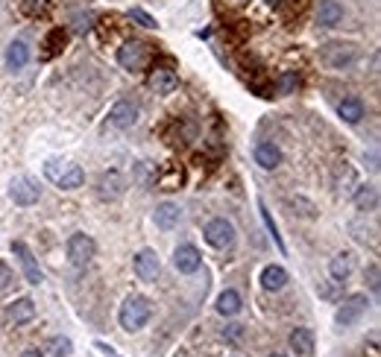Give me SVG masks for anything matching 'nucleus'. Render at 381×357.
I'll return each mask as SVG.
<instances>
[{
  "mask_svg": "<svg viewBox=\"0 0 381 357\" xmlns=\"http://www.w3.org/2000/svg\"><path fill=\"white\" fill-rule=\"evenodd\" d=\"M152 317V305H150V299L147 296H126L124 299V305L121 310H117V319H121V328L124 331H141L150 322Z\"/></svg>",
  "mask_w": 381,
  "mask_h": 357,
  "instance_id": "f257e3e1",
  "label": "nucleus"
},
{
  "mask_svg": "<svg viewBox=\"0 0 381 357\" xmlns=\"http://www.w3.org/2000/svg\"><path fill=\"white\" fill-rule=\"evenodd\" d=\"M352 199H355V205H358L361 211H373L376 202H378V190H376L373 185H358Z\"/></svg>",
  "mask_w": 381,
  "mask_h": 357,
  "instance_id": "393cba45",
  "label": "nucleus"
},
{
  "mask_svg": "<svg viewBox=\"0 0 381 357\" xmlns=\"http://www.w3.org/2000/svg\"><path fill=\"white\" fill-rule=\"evenodd\" d=\"M15 281V275H12V269H9V264H3L0 261V293H3V290L9 287Z\"/></svg>",
  "mask_w": 381,
  "mask_h": 357,
  "instance_id": "c756f323",
  "label": "nucleus"
},
{
  "mask_svg": "<svg viewBox=\"0 0 381 357\" xmlns=\"http://www.w3.org/2000/svg\"><path fill=\"white\" fill-rule=\"evenodd\" d=\"M340 284H343V281H334V278H332V284H320L317 293H320L323 299H337V296H340Z\"/></svg>",
  "mask_w": 381,
  "mask_h": 357,
  "instance_id": "cd10ccee",
  "label": "nucleus"
},
{
  "mask_svg": "<svg viewBox=\"0 0 381 357\" xmlns=\"http://www.w3.org/2000/svg\"><path fill=\"white\" fill-rule=\"evenodd\" d=\"M182 220V208L176 202H159L156 205V225L161 232H170V229H176Z\"/></svg>",
  "mask_w": 381,
  "mask_h": 357,
  "instance_id": "f3484780",
  "label": "nucleus"
},
{
  "mask_svg": "<svg viewBox=\"0 0 381 357\" xmlns=\"http://www.w3.org/2000/svg\"><path fill=\"white\" fill-rule=\"evenodd\" d=\"M6 322H12V325H24V322H32L36 319V301L30 296H21L15 299L12 305H6Z\"/></svg>",
  "mask_w": 381,
  "mask_h": 357,
  "instance_id": "ddd939ff",
  "label": "nucleus"
},
{
  "mask_svg": "<svg viewBox=\"0 0 381 357\" xmlns=\"http://www.w3.org/2000/svg\"><path fill=\"white\" fill-rule=\"evenodd\" d=\"M290 349L302 357H311L314 354V331L311 328H293L290 331Z\"/></svg>",
  "mask_w": 381,
  "mask_h": 357,
  "instance_id": "4be33fe9",
  "label": "nucleus"
},
{
  "mask_svg": "<svg viewBox=\"0 0 381 357\" xmlns=\"http://www.w3.org/2000/svg\"><path fill=\"white\" fill-rule=\"evenodd\" d=\"M50 352H53V357H71L73 345H71L68 337H53L50 340Z\"/></svg>",
  "mask_w": 381,
  "mask_h": 357,
  "instance_id": "a878e982",
  "label": "nucleus"
},
{
  "mask_svg": "<svg viewBox=\"0 0 381 357\" xmlns=\"http://www.w3.org/2000/svg\"><path fill=\"white\" fill-rule=\"evenodd\" d=\"M27 62H30V47H27V41H12V45L6 47V64H9L12 71H21Z\"/></svg>",
  "mask_w": 381,
  "mask_h": 357,
  "instance_id": "5701e85b",
  "label": "nucleus"
},
{
  "mask_svg": "<svg viewBox=\"0 0 381 357\" xmlns=\"http://www.w3.org/2000/svg\"><path fill=\"white\" fill-rule=\"evenodd\" d=\"M343 21V6L337 0H323L317 9V24L320 27H337Z\"/></svg>",
  "mask_w": 381,
  "mask_h": 357,
  "instance_id": "412c9836",
  "label": "nucleus"
},
{
  "mask_svg": "<svg viewBox=\"0 0 381 357\" xmlns=\"http://www.w3.org/2000/svg\"><path fill=\"white\" fill-rule=\"evenodd\" d=\"M337 114L343 117L349 126H355V123H361V117H364V103H361V97H343L340 100V106H337Z\"/></svg>",
  "mask_w": 381,
  "mask_h": 357,
  "instance_id": "6ab92c4d",
  "label": "nucleus"
},
{
  "mask_svg": "<svg viewBox=\"0 0 381 357\" xmlns=\"http://www.w3.org/2000/svg\"><path fill=\"white\" fill-rule=\"evenodd\" d=\"M108 123L115 129H132L138 123V106L129 103V100H121L112 106V112H108Z\"/></svg>",
  "mask_w": 381,
  "mask_h": 357,
  "instance_id": "4468645a",
  "label": "nucleus"
},
{
  "mask_svg": "<svg viewBox=\"0 0 381 357\" xmlns=\"http://www.w3.org/2000/svg\"><path fill=\"white\" fill-rule=\"evenodd\" d=\"M293 88H297V73H293V71L281 73V79H279V94H290Z\"/></svg>",
  "mask_w": 381,
  "mask_h": 357,
  "instance_id": "c85d7f7f",
  "label": "nucleus"
},
{
  "mask_svg": "<svg viewBox=\"0 0 381 357\" xmlns=\"http://www.w3.org/2000/svg\"><path fill=\"white\" fill-rule=\"evenodd\" d=\"M217 313H220V317L241 313V296H238V290H223V293L217 296Z\"/></svg>",
  "mask_w": 381,
  "mask_h": 357,
  "instance_id": "b1692460",
  "label": "nucleus"
},
{
  "mask_svg": "<svg viewBox=\"0 0 381 357\" xmlns=\"http://www.w3.org/2000/svg\"><path fill=\"white\" fill-rule=\"evenodd\" d=\"M255 164L264 170H276L281 164V149L273 140H258L255 144Z\"/></svg>",
  "mask_w": 381,
  "mask_h": 357,
  "instance_id": "dca6fc26",
  "label": "nucleus"
},
{
  "mask_svg": "<svg viewBox=\"0 0 381 357\" xmlns=\"http://www.w3.org/2000/svg\"><path fill=\"white\" fill-rule=\"evenodd\" d=\"M261 217H264V223H267V229H270V234H273V241H276L279 246H285V243H281V237H279V229H276V223L270 220V214H267V208H264V205H261Z\"/></svg>",
  "mask_w": 381,
  "mask_h": 357,
  "instance_id": "7c9ffc66",
  "label": "nucleus"
},
{
  "mask_svg": "<svg viewBox=\"0 0 381 357\" xmlns=\"http://www.w3.org/2000/svg\"><path fill=\"white\" fill-rule=\"evenodd\" d=\"M12 252H15V258L21 261V269H24V278L30 281V284H41L45 281V275H41V269H38V264H36V258H32V252H30V246L24 243V241H12Z\"/></svg>",
  "mask_w": 381,
  "mask_h": 357,
  "instance_id": "1a4fd4ad",
  "label": "nucleus"
},
{
  "mask_svg": "<svg viewBox=\"0 0 381 357\" xmlns=\"http://www.w3.org/2000/svg\"><path fill=\"white\" fill-rule=\"evenodd\" d=\"M358 47L355 45H343V41H334V45H323L320 50V62L325 64V68H332V71H343V68H349V64L358 62Z\"/></svg>",
  "mask_w": 381,
  "mask_h": 357,
  "instance_id": "7ed1b4c3",
  "label": "nucleus"
},
{
  "mask_svg": "<svg viewBox=\"0 0 381 357\" xmlns=\"http://www.w3.org/2000/svg\"><path fill=\"white\" fill-rule=\"evenodd\" d=\"M147 82H150V88L156 91V94H173V91L179 88V77H176V71L168 68V64H156V68L150 71Z\"/></svg>",
  "mask_w": 381,
  "mask_h": 357,
  "instance_id": "6e6552de",
  "label": "nucleus"
},
{
  "mask_svg": "<svg viewBox=\"0 0 381 357\" xmlns=\"http://www.w3.org/2000/svg\"><path fill=\"white\" fill-rule=\"evenodd\" d=\"M132 269L141 281H156L161 273V261L152 249H141V252L132 258Z\"/></svg>",
  "mask_w": 381,
  "mask_h": 357,
  "instance_id": "9d476101",
  "label": "nucleus"
},
{
  "mask_svg": "<svg viewBox=\"0 0 381 357\" xmlns=\"http://www.w3.org/2000/svg\"><path fill=\"white\" fill-rule=\"evenodd\" d=\"M129 18L138 21V24H141V27H147V29H156V27H159V24H156V18L147 15L144 9H132V12H129Z\"/></svg>",
  "mask_w": 381,
  "mask_h": 357,
  "instance_id": "bb28decb",
  "label": "nucleus"
},
{
  "mask_svg": "<svg viewBox=\"0 0 381 357\" xmlns=\"http://www.w3.org/2000/svg\"><path fill=\"white\" fill-rule=\"evenodd\" d=\"M45 176L62 190H76V188H82V182H85V170L80 164H68V161H62V164L59 161H47Z\"/></svg>",
  "mask_w": 381,
  "mask_h": 357,
  "instance_id": "f03ea898",
  "label": "nucleus"
},
{
  "mask_svg": "<svg viewBox=\"0 0 381 357\" xmlns=\"http://www.w3.org/2000/svg\"><path fill=\"white\" fill-rule=\"evenodd\" d=\"M205 243L214 246V249H229L235 243V225L229 223L226 217H214L205 223Z\"/></svg>",
  "mask_w": 381,
  "mask_h": 357,
  "instance_id": "423d86ee",
  "label": "nucleus"
},
{
  "mask_svg": "<svg viewBox=\"0 0 381 357\" xmlns=\"http://www.w3.org/2000/svg\"><path fill=\"white\" fill-rule=\"evenodd\" d=\"M173 267H176L179 273H185V275L197 273V269L203 267V255H200V249H197V246H191V243L179 246L176 252H173Z\"/></svg>",
  "mask_w": 381,
  "mask_h": 357,
  "instance_id": "f8f14e48",
  "label": "nucleus"
},
{
  "mask_svg": "<svg viewBox=\"0 0 381 357\" xmlns=\"http://www.w3.org/2000/svg\"><path fill=\"white\" fill-rule=\"evenodd\" d=\"M267 3H270V6H279V3H281V0H267Z\"/></svg>",
  "mask_w": 381,
  "mask_h": 357,
  "instance_id": "473e14b6",
  "label": "nucleus"
},
{
  "mask_svg": "<svg viewBox=\"0 0 381 357\" xmlns=\"http://www.w3.org/2000/svg\"><path fill=\"white\" fill-rule=\"evenodd\" d=\"M285 284H288V273L281 267L270 264V267L261 269V287H264V290H270V293H279Z\"/></svg>",
  "mask_w": 381,
  "mask_h": 357,
  "instance_id": "aec40b11",
  "label": "nucleus"
},
{
  "mask_svg": "<svg viewBox=\"0 0 381 357\" xmlns=\"http://www.w3.org/2000/svg\"><path fill=\"white\" fill-rule=\"evenodd\" d=\"M355 273V255L352 252H337L329 261V275L334 281H346Z\"/></svg>",
  "mask_w": 381,
  "mask_h": 357,
  "instance_id": "a211bd4d",
  "label": "nucleus"
},
{
  "mask_svg": "<svg viewBox=\"0 0 381 357\" xmlns=\"http://www.w3.org/2000/svg\"><path fill=\"white\" fill-rule=\"evenodd\" d=\"M65 252H68V261H71L76 269H82V267L91 264V258H94V252H97V243L91 241L89 234L76 232V234L68 237V243H65Z\"/></svg>",
  "mask_w": 381,
  "mask_h": 357,
  "instance_id": "20e7f679",
  "label": "nucleus"
},
{
  "mask_svg": "<svg viewBox=\"0 0 381 357\" xmlns=\"http://www.w3.org/2000/svg\"><path fill=\"white\" fill-rule=\"evenodd\" d=\"M106 357H117V354H115V352H112V354H106Z\"/></svg>",
  "mask_w": 381,
  "mask_h": 357,
  "instance_id": "f704fd0d",
  "label": "nucleus"
},
{
  "mask_svg": "<svg viewBox=\"0 0 381 357\" xmlns=\"http://www.w3.org/2000/svg\"><path fill=\"white\" fill-rule=\"evenodd\" d=\"M270 357H285V354H270Z\"/></svg>",
  "mask_w": 381,
  "mask_h": 357,
  "instance_id": "72a5a7b5",
  "label": "nucleus"
},
{
  "mask_svg": "<svg viewBox=\"0 0 381 357\" xmlns=\"http://www.w3.org/2000/svg\"><path fill=\"white\" fill-rule=\"evenodd\" d=\"M367 308H369L367 293H352V296H346L343 305L337 308V313H334V322H337V325H343V328H349V325H355V322L364 317Z\"/></svg>",
  "mask_w": 381,
  "mask_h": 357,
  "instance_id": "39448f33",
  "label": "nucleus"
},
{
  "mask_svg": "<svg viewBox=\"0 0 381 357\" xmlns=\"http://www.w3.org/2000/svg\"><path fill=\"white\" fill-rule=\"evenodd\" d=\"M117 64L126 71H141L147 64V45H141V41H126V45L117 50Z\"/></svg>",
  "mask_w": 381,
  "mask_h": 357,
  "instance_id": "9b49d317",
  "label": "nucleus"
},
{
  "mask_svg": "<svg viewBox=\"0 0 381 357\" xmlns=\"http://www.w3.org/2000/svg\"><path fill=\"white\" fill-rule=\"evenodd\" d=\"M21 357H45L38 349H27V352H21Z\"/></svg>",
  "mask_w": 381,
  "mask_h": 357,
  "instance_id": "2f4dec72",
  "label": "nucleus"
},
{
  "mask_svg": "<svg viewBox=\"0 0 381 357\" xmlns=\"http://www.w3.org/2000/svg\"><path fill=\"white\" fill-rule=\"evenodd\" d=\"M124 190H126V182L121 173H103L100 182H97V197L100 199H117V197H124Z\"/></svg>",
  "mask_w": 381,
  "mask_h": 357,
  "instance_id": "2eb2a0df",
  "label": "nucleus"
},
{
  "mask_svg": "<svg viewBox=\"0 0 381 357\" xmlns=\"http://www.w3.org/2000/svg\"><path fill=\"white\" fill-rule=\"evenodd\" d=\"M38 197H41V188L30 176H18V179H12V185H9V199L15 205H36Z\"/></svg>",
  "mask_w": 381,
  "mask_h": 357,
  "instance_id": "0eeeda50",
  "label": "nucleus"
}]
</instances>
